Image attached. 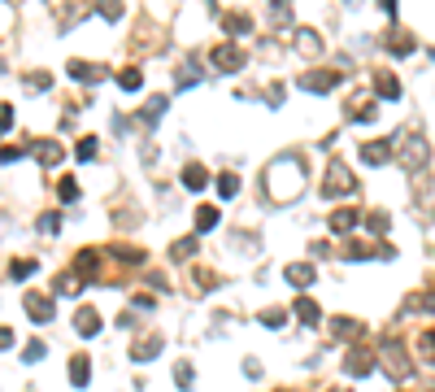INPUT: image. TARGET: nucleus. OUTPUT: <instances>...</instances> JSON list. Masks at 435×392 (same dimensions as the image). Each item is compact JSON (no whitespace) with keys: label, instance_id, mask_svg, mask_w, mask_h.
<instances>
[{"label":"nucleus","instance_id":"obj_1","mask_svg":"<svg viewBox=\"0 0 435 392\" xmlns=\"http://www.w3.org/2000/svg\"><path fill=\"white\" fill-rule=\"evenodd\" d=\"M262 192H266L270 205H292L296 196L305 192V161L296 153L275 157L266 166V174H262Z\"/></svg>","mask_w":435,"mask_h":392},{"label":"nucleus","instance_id":"obj_2","mask_svg":"<svg viewBox=\"0 0 435 392\" xmlns=\"http://www.w3.org/2000/svg\"><path fill=\"white\" fill-rule=\"evenodd\" d=\"M375 362L388 366V375H392L396 384H400V379H413V362H409V353L396 345V332L383 336V345H379V353H375Z\"/></svg>","mask_w":435,"mask_h":392},{"label":"nucleus","instance_id":"obj_3","mask_svg":"<svg viewBox=\"0 0 435 392\" xmlns=\"http://www.w3.org/2000/svg\"><path fill=\"white\" fill-rule=\"evenodd\" d=\"M392 153L400 157V166H405V170H423L431 161V144L423 136H409V140H392Z\"/></svg>","mask_w":435,"mask_h":392},{"label":"nucleus","instance_id":"obj_4","mask_svg":"<svg viewBox=\"0 0 435 392\" xmlns=\"http://www.w3.org/2000/svg\"><path fill=\"white\" fill-rule=\"evenodd\" d=\"M322 192L327 196H352L357 192V179H352V170L344 166V161H331L327 174H322Z\"/></svg>","mask_w":435,"mask_h":392},{"label":"nucleus","instance_id":"obj_5","mask_svg":"<svg viewBox=\"0 0 435 392\" xmlns=\"http://www.w3.org/2000/svg\"><path fill=\"white\" fill-rule=\"evenodd\" d=\"M340 70H309V74H296V88H305V92H314V96H327V92H335L340 88Z\"/></svg>","mask_w":435,"mask_h":392},{"label":"nucleus","instance_id":"obj_6","mask_svg":"<svg viewBox=\"0 0 435 392\" xmlns=\"http://www.w3.org/2000/svg\"><path fill=\"white\" fill-rule=\"evenodd\" d=\"M375 366H379V362H375V349H366V345H352V349L344 353V375H352V379H366Z\"/></svg>","mask_w":435,"mask_h":392},{"label":"nucleus","instance_id":"obj_7","mask_svg":"<svg viewBox=\"0 0 435 392\" xmlns=\"http://www.w3.org/2000/svg\"><path fill=\"white\" fill-rule=\"evenodd\" d=\"M244 48H239V44H218L214 48V70L218 74H235V70H244Z\"/></svg>","mask_w":435,"mask_h":392},{"label":"nucleus","instance_id":"obj_8","mask_svg":"<svg viewBox=\"0 0 435 392\" xmlns=\"http://www.w3.org/2000/svg\"><path fill=\"white\" fill-rule=\"evenodd\" d=\"M375 118H379V101L375 96H366V92L348 96V122H375Z\"/></svg>","mask_w":435,"mask_h":392},{"label":"nucleus","instance_id":"obj_9","mask_svg":"<svg viewBox=\"0 0 435 392\" xmlns=\"http://www.w3.org/2000/svg\"><path fill=\"white\" fill-rule=\"evenodd\" d=\"M22 305H26L31 322H53V314H57L53 297H44V292H26V297H22Z\"/></svg>","mask_w":435,"mask_h":392},{"label":"nucleus","instance_id":"obj_10","mask_svg":"<svg viewBox=\"0 0 435 392\" xmlns=\"http://www.w3.org/2000/svg\"><path fill=\"white\" fill-rule=\"evenodd\" d=\"M66 70H70V79H78V83H101V79L109 74L101 61H78V57L66 65Z\"/></svg>","mask_w":435,"mask_h":392},{"label":"nucleus","instance_id":"obj_11","mask_svg":"<svg viewBox=\"0 0 435 392\" xmlns=\"http://www.w3.org/2000/svg\"><path fill=\"white\" fill-rule=\"evenodd\" d=\"M361 161H366V166H388V161H392V140H370V144H361Z\"/></svg>","mask_w":435,"mask_h":392},{"label":"nucleus","instance_id":"obj_12","mask_svg":"<svg viewBox=\"0 0 435 392\" xmlns=\"http://www.w3.org/2000/svg\"><path fill=\"white\" fill-rule=\"evenodd\" d=\"M375 101H400V79L388 70H375Z\"/></svg>","mask_w":435,"mask_h":392},{"label":"nucleus","instance_id":"obj_13","mask_svg":"<svg viewBox=\"0 0 435 392\" xmlns=\"http://www.w3.org/2000/svg\"><path fill=\"white\" fill-rule=\"evenodd\" d=\"M157 353H161V336L148 332V336H139L135 345H131V362H153Z\"/></svg>","mask_w":435,"mask_h":392},{"label":"nucleus","instance_id":"obj_14","mask_svg":"<svg viewBox=\"0 0 435 392\" xmlns=\"http://www.w3.org/2000/svg\"><path fill=\"white\" fill-rule=\"evenodd\" d=\"M31 153H35V157H40V166H44V170H53V166H57V161H61V157H66V149H61V144H57V140H35V149H31Z\"/></svg>","mask_w":435,"mask_h":392},{"label":"nucleus","instance_id":"obj_15","mask_svg":"<svg viewBox=\"0 0 435 392\" xmlns=\"http://www.w3.org/2000/svg\"><path fill=\"white\" fill-rule=\"evenodd\" d=\"M74 332L78 336H101V314H96V309L92 305H83V309H78V314H74Z\"/></svg>","mask_w":435,"mask_h":392},{"label":"nucleus","instance_id":"obj_16","mask_svg":"<svg viewBox=\"0 0 435 392\" xmlns=\"http://www.w3.org/2000/svg\"><path fill=\"white\" fill-rule=\"evenodd\" d=\"M327 222H331V231H335V236H348L352 227L361 222V214H357V209H335V214H327Z\"/></svg>","mask_w":435,"mask_h":392},{"label":"nucleus","instance_id":"obj_17","mask_svg":"<svg viewBox=\"0 0 435 392\" xmlns=\"http://www.w3.org/2000/svg\"><path fill=\"white\" fill-rule=\"evenodd\" d=\"M74 270L87 275V279H101V253H96V249H83V253L74 257Z\"/></svg>","mask_w":435,"mask_h":392},{"label":"nucleus","instance_id":"obj_18","mask_svg":"<svg viewBox=\"0 0 435 392\" xmlns=\"http://www.w3.org/2000/svg\"><path fill=\"white\" fill-rule=\"evenodd\" d=\"M361 332H366L361 318H331V336L335 340H352V336H361Z\"/></svg>","mask_w":435,"mask_h":392},{"label":"nucleus","instance_id":"obj_19","mask_svg":"<svg viewBox=\"0 0 435 392\" xmlns=\"http://www.w3.org/2000/svg\"><path fill=\"white\" fill-rule=\"evenodd\" d=\"M87 379H92L87 353H74V357H70V384H74V388H87Z\"/></svg>","mask_w":435,"mask_h":392},{"label":"nucleus","instance_id":"obj_20","mask_svg":"<svg viewBox=\"0 0 435 392\" xmlns=\"http://www.w3.org/2000/svg\"><path fill=\"white\" fill-rule=\"evenodd\" d=\"M209 183V170L201 166V161H187V166H183V188L187 192H201Z\"/></svg>","mask_w":435,"mask_h":392},{"label":"nucleus","instance_id":"obj_21","mask_svg":"<svg viewBox=\"0 0 435 392\" xmlns=\"http://www.w3.org/2000/svg\"><path fill=\"white\" fill-rule=\"evenodd\" d=\"M166 105H170V96H153V101H148V105H144V109L135 113V122H144V126H153V122L161 118V113H166Z\"/></svg>","mask_w":435,"mask_h":392},{"label":"nucleus","instance_id":"obj_22","mask_svg":"<svg viewBox=\"0 0 435 392\" xmlns=\"http://www.w3.org/2000/svg\"><path fill=\"white\" fill-rule=\"evenodd\" d=\"M287 284L292 288H309L314 284V266L309 261H292V266H287Z\"/></svg>","mask_w":435,"mask_h":392},{"label":"nucleus","instance_id":"obj_23","mask_svg":"<svg viewBox=\"0 0 435 392\" xmlns=\"http://www.w3.org/2000/svg\"><path fill=\"white\" fill-rule=\"evenodd\" d=\"M296 48H300L305 57H318V53H322V40H318V31L300 26V31H296Z\"/></svg>","mask_w":435,"mask_h":392},{"label":"nucleus","instance_id":"obj_24","mask_svg":"<svg viewBox=\"0 0 435 392\" xmlns=\"http://www.w3.org/2000/svg\"><path fill=\"white\" fill-rule=\"evenodd\" d=\"M413 35H409V31H392V35H388V53H396V57H409L413 53Z\"/></svg>","mask_w":435,"mask_h":392},{"label":"nucleus","instance_id":"obj_25","mask_svg":"<svg viewBox=\"0 0 435 392\" xmlns=\"http://www.w3.org/2000/svg\"><path fill=\"white\" fill-rule=\"evenodd\" d=\"M296 318H300L305 327H318V318H322L318 301H309V297H296Z\"/></svg>","mask_w":435,"mask_h":392},{"label":"nucleus","instance_id":"obj_26","mask_svg":"<svg viewBox=\"0 0 435 392\" xmlns=\"http://www.w3.org/2000/svg\"><path fill=\"white\" fill-rule=\"evenodd\" d=\"M118 88H122V92H139V88H144L139 65H126V70H118Z\"/></svg>","mask_w":435,"mask_h":392},{"label":"nucleus","instance_id":"obj_27","mask_svg":"<svg viewBox=\"0 0 435 392\" xmlns=\"http://www.w3.org/2000/svg\"><path fill=\"white\" fill-rule=\"evenodd\" d=\"M222 26H227L231 35H248V31H253V18H248V13H227V18H222Z\"/></svg>","mask_w":435,"mask_h":392},{"label":"nucleus","instance_id":"obj_28","mask_svg":"<svg viewBox=\"0 0 435 392\" xmlns=\"http://www.w3.org/2000/svg\"><path fill=\"white\" fill-rule=\"evenodd\" d=\"M196 249H201V240H196V236H183V240H174V249H170V257H174V261H187V257H191V253H196Z\"/></svg>","mask_w":435,"mask_h":392},{"label":"nucleus","instance_id":"obj_29","mask_svg":"<svg viewBox=\"0 0 435 392\" xmlns=\"http://www.w3.org/2000/svg\"><path fill=\"white\" fill-rule=\"evenodd\" d=\"M218 196H222V201H231V196H239V179H235L231 170H222V174H218Z\"/></svg>","mask_w":435,"mask_h":392},{"label":"nucleus","instance_id":"obj_30","mask_svg":"<svg viewBox=\"0 0 435 392\" xmlns=\"http://www.w3.org/2000/svg\"><path fill=\"white\" fill-rule=\"evenodd\" d=\"M191 284H196V292H214L218 288V275L205 270V266H196V270H191Z\"/></svg>","mask_w":435,"mask_h":392},{"label":"nucleus","instance_id":"obj_31","mask_svg":"<svg viewBox=\"0 0 435 392\" xmlns=\"http://www.w3.org/2000/svg\"><path fill=\"white\" fill-rule=\"evenodd\" d=\"M174 384H179V392H191V384H196V370H191V362H179V366H174Z\"/></svg>","mask_w":435,"mask_h":392},{"label":"nucleus","instance_id":"obj_32","mask_svg":"<svg viewBox=\"0 0 435 392\" xmlns=\"http://www.w3.org/2000/svg\"><path fill=\"white\" fill-rule=\"evenodd\" d=\"M57 292H61V297H78V292H83V279H78L74 270L61 275V279H57Z\"/></svg>","mask_w":435,"mask_h":392},{"label":"nucleus","instance_id":"obj_33","mask_svg":"<svg viewBox=\"0 0 435 392\" xmlns=\"http://www.w3.org/2000/svg\"><path fill=\"white\" fill-rule=\"evenodd\" d=\"M214 227H218V209L214 205H201L196 209V231H214Z\"/></svg>","mask_w":435,"mask_h":392},{"label":"nucleus","instance_id":"obj_34","mask_svg":"<svg viewBox=\"0 0 435 392\" xmlns=\"http://www.w3.org/2000/svg\"><path fill=\"white\" fill-rule=\"evenodd\" d=\"M9 275H13V279H31V275H35V261H31V257H13Z\"/></svg>","mask_w":435,"mask_h":392},{"label":"nucleus","instance_id":"obj_35","mask_svg":"<svg viewBox=\"0 0 435 392\" xmlns=\"http://www.w3.org/2000/svg\"><path fill=\"white\" fill-rule=\"evenodd\" d=\"M366 227H370V231H375V236H383V231H388V227H392V218L383 214V209H370V214H366Z\"/></svg>","mask_w":435,"mask_h":392},{"label":"nucleus","instance_id":"obj_36","mask_svg":"<svg viewBox=\"0 0 435 392\" xmlns=\"http://www.w3.org/2000/svg\"><path fill=\"white\" fill-rule=\"evenodd\" d=\"M270 22H275V26H287V22H292V9H287L283 0H275V5H270Z\"/></svg>","mask_w":435,"mask_h":392},{"label":"nucleus","instance_id":"obj_37","mask_svg":"<svg viewBox=\"0 0 435 392\" xmlns=\"http://www.w3.org/2000/svg\"><path fill=\"white\" fill-rule=\"evenodd\" d=\"M196 79H201V65H196V57H191V61H183V70H179V88L196 83Z\"/></svg>","mask_w":435,"mask_h":392},{"label":"nucleus","instance_id":"obj_38","mask_svg":"<svg viewBox=\"0 0 435 392\" xmlns=\"http://www.w3.org/2000/svg\"><path fill=\"white\" fill-rule=\"evenodd\" d=\"M57 196H61V201H66V205H70V201H78V183H74L70 174H66V179H61V183H57Z\"/></svg>","mask_w":435,"mask_h":392},{"label":"nucleus","instance_id":"obj_39","mask_svg":"<svg viewBox=\"0 0 435 392\" xmlns=\"http://www.w3.org/2000/svg\"><path fill=\"white\" fill-rule=\"evenodd\" d=\"M74 157H78V161H96V140L83 136V140H78V149H74Z\"/></svg>","mask_w":435,"mask_h":392},{"label":"nucleus","instance_id":"obj_40","mask_svg":"<svg viewBox=\"0 0 435 392\" xmlns=\"http://www.w3.org/2000/svg\"><path fill=\"white\" fill-rule=\"evenodd\" d=\"M48 83H53V74H44V70H35V74H26V88H31V92H44Z\"/></svg>","mask_w":435,"mask_h":392},{"label":"nucleus","instance_id":"obj_41","mask_svg":"<svg viewBox=\"0 0 435 392\" xmlns=\"http://www.w3.org/2000/svg\"><path fill=\"white\" fill-rule=\"evenodd\" d=\"M262 322L270 327V332H279V327L287 322V314H283V309H266V314H262Z\"/></svg>","mask_w":435,"mask_h":392},{"label":"nucleus","instance_id":"obj_42","mask_svg":"<svg viewBox=\"0 0 435 392\" xmlns=\"http://www.w3.org/2000/svg\"><path fill=\"white\" fill-rule=\"evenodd\" d=\"M283 92H287L283 83H270V88H266V105H270V109H279V105H283Z\"/></svg>","mask_w":435,"mask_h":392},{"label":"nucleus","instance_id":"obj_43","mask_svg":"<svg viewBox=\"0 0 435 392\" xmlns=\"http://www.w3.org/2000/svg\"><path fill=\"white\" fill-rule=\"evenodd\" d=\"M40 231H44V236H57V231H61V218H57V214H44V218H40Z\"/></svg>","mask_w":435,"mask_h":392},{"label":"nucleus","instance_id":"obj_44","mask_svg":"<svg viewBox=\"0 0 435 392\" xmlns=\"http://www.w3.org/2000/svg\"><path fill=\"white\" fill-rule=\"evenodd\" d=\"M44 353H48V349H44V340H31V345H26V353H22V357H26V362H40V357H44Z\"/></svg>","mask_w":435,"mask_h":392},{"label":"nucleus","instance_id":"obj_45","mask_svg":"<svg viewBox=\"0 0 435 392\" xmlns=\"http://www.w3.org/2000/svg\"><path fill=\"white\" fill-rule=\"evenodd\" d=\"M101 18H109V22H118V18H122V5H114V0H105V5H101Z\"/></svg>","mask_w":435,"mask_h":392},{"label":"nucleus","instance_id":"obj_46","mask_svg":"<svg viewBox=\"0 0 435 392\" xmlns=\"http://www.w3.org/2000/svg\"><path fill=\"white\" fill-rule=\"evenodd\" d=\"M13 126V105H0V136Z\"/></svg>","mask_w":435,"mask_h":392},{"label":"nucleus","instance_id":"obj_47","mask_svg":"<svg viewBox=\"0 0 435 392\" xmlns=\"http://www.w3.org/2000/svg\"><path fill=\"white\" fill-rule=\"evenodd\" d=\"M423 349H427V357L435 362V327H431V332H423Z\"/></svg>","mask_w":435,"mask_h":392},{"label":"nucleus","instance_id":"obj_48","mask_svg":"<svg viewBox=\"0 0 435 392\" xmlns=\"http://www.w3.org/2000/svg\"><path fill=\"white\" fill-rule=\"evenodd\" d=\"M26 149H22V144H18V149H13V144H9V149H0V161H18Z\"/></svg>","mask_w":435,"mask_h":392},{"label":"nucleus","instance_id":"obj_49","mask_svg":"<svg viewBox=\"0 0 435 392\" xmlns=\"http://www.w3.org/2000/svg\"><path fill=\"white\" fill-rule=\"evenodd\" d=\"M153 305H157V301L148 297V292H139V297H135V309H153Z\"/></svg>","mask_w":435,"mask_h":392},{"label":"nucleus","instance_id":"obj_50","mask_svg":"<svg viewBox=\"0 0 435 392\" xmlns=\"http://www.w3.org/2000/svg\"><path fill=\"white\" fill-rule=\"evenodd\" d=\"M0 349H13V332L9 327H0Z\"/></svg>","mask_w":435,"mask_h":392},{"label":"nucleus","instance_id":"obj_51","mask_svg":"<svg viewBox=\"0 0 435 392\" xmlns=\"http://www.w3.org/2000/svg\"><path fill=\"white\" fill-rule=\"evenodd\" d=\"M331 392H348V388H331Z\"/></svg>","mask_w":435,"mask_h":392}]
</instances>
